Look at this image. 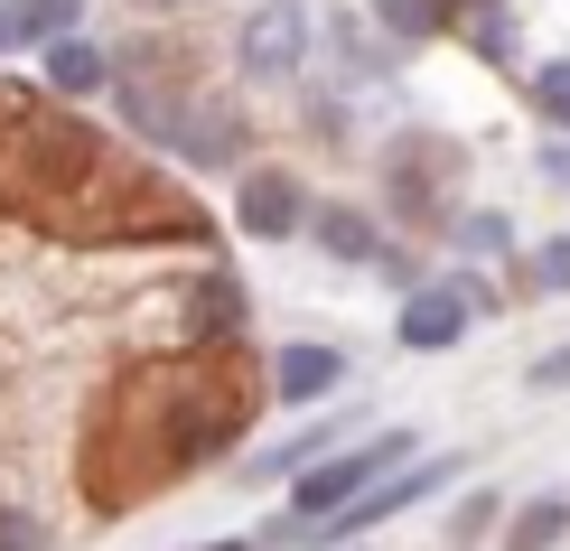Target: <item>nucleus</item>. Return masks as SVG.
Here are the masks:
<instances>
[{"label": "nucleus", "instance_id": "1", "mask_svg": "<svg viewBox=\"0 0 570 551\" xmlns=\"http://www.w3.org/2000/svg\"><path fill=\"white\" fill-rule=\"evenodd\" d=\"M412 430H374V440H355L337 449V459H318V468H299V486H291V523H327V514H346L355 495H374V476L412 459Z\"/></svg>", "mask_w": 570, "mask_h": 551}, {"label": "nucleus", "instance_id": "2", "mask_svg": "<svg viewBox=\"0 0 570 551\" xmlns=\"http://www.w3.org/2000/svg\"><path fill=\"white\" fill-rule=\"evenodd\" d=\"M308 57V10H253L244 19V76H299Z\"/></svg>", "mask_w": 570, "mask_h": 551}, {"label": "nucleus", "instance_id": "3", "mask_svg": "<svg viewBox=\"0 0 570 551\" xmlns=\"http://www.w3.org/2000/svg\"><path fill=\"white\" fill-rule=\"evenodd\" d=\"M337 383H346V355H337V346H318V337L272 355V393H281V402H327Z\"/></svg>", "mask_w": 570, "mask_h": 551}, {"label": "nucleus", "instance_id": "4", "mask_svg": "<svg viewBox=\"0 0 570 551\" xmlns=\"http://www.w3.org/2000/svg\"><path fill=\"white\" fill-rule=\"evenodd\" d=\"M234 215H244V234H263V244H281V234L308 215V197H299V178H244V197H234Z\"/></svg>", "mask_w": 570, "mask_h": 551}, {"label": "nucleus", "instance_id": "5", "mask_svg": "<svg viewBox=\"0 0 570 551\" xmlns=\"http://www.w3.org/2000/svg\"><path fill=\"white\" fill-rule=\"evenodd\" d=\"M459 337H468V299L459 291H421L412 308H402V346H412V355H440Z\"/></svg>", "mask_w": 570, "mask_h": 551}, {"label": "nucleus", "instance_id": "6", "mask_svg": "<svg viewBox=\"0 0 570 551\" xmlns=\"http://www.w3.org/2000/svg\"><path fill=\"white\" fill-rule=\"evenodd\" d=\"M47 85L57 94H94L104 85V57H94L85 38H47Z\"/></svg>", "mask_w": 570, "mask_h": 551}, {"label": "nucleus", "instance_id": "7", "mask_svg": "<svg viewBox=\"0 0 570 551\" xmlns=\"http://www.w3.org/2000/svg\"><path fill=\"white\" fill-rule=\"evenodd\" d=\"M561 523H570V505H561V495H533V505L514 514L505 551H552V542H561Z\"/></svg>", "mask_w": 570, "mask_h": 551}, {"label": "nucleus", "instance_id": "8", "mask_svg": "<svg viewBox=\"0 0 570 551\" xmlns=\"http://www.w3.org/2000/svg\"><path fill=\"white\" fill-rule=\"evenodd\" d=\"M318 244L337 253V262H374V225H365L355 206H327V215H318Z\"/></svg>", "mask_w": 570, "mask_h": 551}, {"label": "nucleus", "instance_id": "9", "mask_svg": "<svg viewBox=\"0 0 570 551\" xmlns=\"http://www.w3.org/2000/svg\"><path fill=\"white\" fill-rule=\"evenodd\" d=\"M76 19H85V0H19V29L29 38H76Z\"/></svg>", "mask_w": 570, "mask_h": 551}, {"label": "nucleus", "instance_id": "10", "mask_svg": "<svg viewBox=\"0 0 570 551\" xmlns=\"http://www.w3.org/2000/svg\"><path fill=\"white\" fill-rule=\"evenodd\" d=\"M533 94H542V112H552V122H570V57H561V66H542Z\"/></svg>", "mask_w": 570, "mask_h": 551}, {"label": "nucleus", "instance_id": "11", "mask_svg": "<svg viewBox=\"0 0 570 551\" xmlns=\"http://www.w3.org/2000/svg\"><path fill=\"white\" fill-rule=\"evenodd\" d=\"M0 551H47V533H38L29 514H0Z\"/></svg>", "mask_w": 570, "mask_h": 551}, {"label": "nucleus", "instance_id": "12", "mask_svg": "<svg viewBox=\"0 0 570 551\" xmlns=\"http://www.w3.org/2000/svg\"><path fill=\"white\" fill-rule=\"evenodd\" d=\"M468 253H505V215H468Z\"/></svg>", "mask_w": 570, "mask_h": 551}, {"label": "nucleus", "instance_id": "13", "mask_svg": "<svg viewBox=\"0 0 570 551\" xmlns=\"http://www.w3.org/2000/svg\"><path fill=\"white\" fill-rule=\"evenodd\" d=\"M384 19H393V38H421V29H431V10H421V0H384Z\"/></svg>", "mask_w": 570, "mask_h": 551}, {"label": "nucleus", "instance_id": "14", "mask_svg": "<svg viewBox=\"0 0 570 551\" xmlns=\"http://www.w3.org/2000/svg\"><path fill=\"white\" fill-rule=\"evenodd\" d=\"M10 47H29V29H19V0H0V57Z\"/></svg>", "mask_w": 570, "mask_h": 551}, {"label": "nucleus", "instance_id": "15", "mask_svg": "<svg viewBox=\"0 0 570 551\" xmlns=\"http://www.w3.org/2000/svg\"><path fill=\"white\" fill-rule=\"evenodd\" d=\"M542 178H552V187H570V140H552V150H542Z\"/></svg>", "mask_w": 570, "mask_h": 551}, {"label": "nucleus", "instance_id": "16", "mask_svg": "<svg viewBox=\"0 0 570 551\" xmlns=\"http://www.w3.org/2000/svg\"><path fill=\"white\" fill-rule=\"evenodd\" d=\"M533 383H570V346H561V355H542V365H533Z\"/></svg>", "mask_w": 570, "mask_h": 551}, {"label": "nucleus", "instance_id": "17", "mask_svg": "<svg viewBox=\"0 0 570 551\" xmlns=\"http://www.w3.org/2000/svg\"><path fill=\"white\" fill-rule=\"evenodd\" d=\"M216 551H253V542H216Z\"/></svg>", "mask_w": 570, "mask_h": 551}, {"label": "nucleus", "instance_id": "18", "mask_svg": "<svg viewBox=\"0 0 570 551\" xmlns=\"http://www.w3.org/2000/svg\"><path fill=\"white\" fill-rule=\"evenodd\" d=\"M159 10H178V0H159Z\"/></svg>", "mask_w": 570, "mask_h": 551}]
</instances>
